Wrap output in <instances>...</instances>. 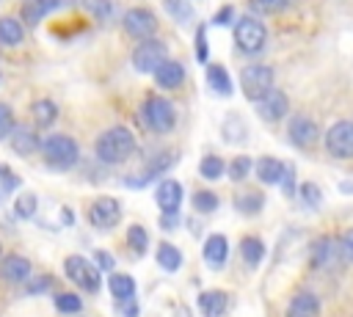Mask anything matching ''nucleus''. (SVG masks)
<instances>
[{"instance_id": "a211bd4d", "label": "nucleus", "mask_w": 353, "mask_h": 317, "mask_svg": "<svg viewBox=\"0 0 353 317\" xmlns=\"http://www.w3.org/2000/svg\"><path fill=\"white\" fill-rule=\"evenodd\" d=\"M199 309L204 317H221L229 309V295L223 289H207L199 295Z\"/></svg>"}, {"instance_id": "09e8293b", "label": "nucleus", "mask_w": 353, "mask_h": 317, "mask_svg": "<svg viewBox=\"0 0 353 317\" xmlns=\"http://www.w3.org/2000/svg\"><path fill=\"white\" fill-rule=\"evenodd\" d=\"M50 287V276H41V281H36V284H30L28 289L30 292H41V289H47Z\"/></svg>"}, {"instance_id": "4c0bfd02", "label": "nucleus", "mask_w": 353, "mask_h": 317, "mask_svg": "<svg viewBox=\"0 0 353 317\" xmlns=\"http://www.w3.org/2000/svg\"><path fill=\"white\" fill-rule=\"evenodd\" d=\"M127 243H130V248H132L135 254H143L146 245H149L146 229H143V226H130V229H127Z\"/></svg>"}, {"instance_id": "3c124183", "label": "nucleus", "mask_w": 353, "mask_h": 317, "mask_svg": "<svg viewBox=\"0 0 353 317\" xmlns=\"http://www.w3.org/2000/svg\"><path fill=\"white\" fill-rule=\"evenodd\" d=\"M339 190L342 193H353V182H339Z\"/></svg>"}, {"instance_id": "423d86ee", "label": "nucleus", "mask_w": 353, "mask_h": 317, "mask_svg": "<svg viewBox=\"0 0 353 317\" xmlns=\"http://www.w3.org/2000/svg\"><path fill=\"white\" fill-rule=\"evenodd\" d=\"M325 149L336 160H350L353 157V121H334L325 132Z\"/></svg>"}, {"instance_id": "8fccbe9b", "label": "nucleus", "mask_w": 353, "mask_h": 317, "mask_svg": "<svg viewBox=\"0 0 353 317\" xmlns=\"http://www.w3.org/2000/svg\"><path fill=\"white\" fill-rule=\"evenodd\" d=\"M176 223H179V215H176V212H174V215H163V226H165V229H174Z\"/></svg>"}, {"instance_id": "c756f323", "label": "nucleus", "mask_w": 353, "mask_h": 317, "mask_svg": "<svg viewBox=\"0 0 353 317\" xmlns=\"http://www.w3.org/2000/svg\"><path fill=\"white\" fill-rule=\"evenodd\" d=\"M223 171H226V163H223L218 154H207V157L199 163V174H201L204 179H221Z\"/></svg>"}, {"instance_id": "bb28decb", "label": "nucleus", "mask_w": 353, "mask_h": 317, "mask_svg": "<svg viewBox=\"0 0 353 317\" xmlns=\"http://www.w3.org/2000/svg\"><path fill=\"white\" fill-rule=\"evenodd\" d=\"M22 39H25L22 25H19L14 17H3V19H0V44L14 47V44H19Z\"/></svg>"}, {"instance_id": "72a5a7b5", "label": "nucleus", "mask_w": 353, "mask_h": 317, "mask_svg": "<svg viewBox=\"0 0 353 317\" xmlns=\"http://www.w3.org/2000/svg\"><path fill=\"white\" fill-rule=\"evenodd\" d=\"M55 309L63 314H77L83 309V300L74 292H61V295H55Z\"/></svg>"}, {"instance_id": "79ce46f5", "label": "nucleus", "mask_w": 353, "mask_h": 317, "mask_svg": "<svg viewBox=\"0 0 353 317\" xmlns=\"http://www.w3.org/2000/svg\"><path fill=\"white\" fill-rule=\"evenodd\" d=\"M281 187H284V196H295V168L287 163V171H284V179H281Z\"/></svg>"}, {"instance_id": "dca6fc26", "label": "nucleus", "mask_w": 353, "mask_h": 317, "mask_svg": "<svg viewBox=\"0 0 353 317\" xmlns=\"http://www.w3.org/2000/svg\"><path fill=\"white\" fill-rule=\"evenodd\" d=\"M312 262L317 265V267H334L339 259H342V243L339 240H331V237H323L317 245H314V251H312Z\"/></svg>"}, {"instance_id": "393cba45", "label": "nucleus", "mask_w": 353, "mask_h": 317, "mask_svg": "<svg viewBox=\"0 0 353 317\" xmlns=\"http://www.w3.org/2000/svg\"><path fill=\"white\" fill-rule=\"evenodd\" d=\"M240 254H243L245 265L256 267V265L262 262V256H265V243H262L259 237H243V240H240Z\"/></svg>"}, {"instance_id": "f704fd0d", "label": "nucleus", "mask_w": 353, "mask_h": 317, "mask_svg": "<svg viewBox=\"0 0 353 317\" xmlns=\"http://www.w3.org/2000/svg\"><path fill=\"white\" fill-rule=\"evenodd\" d=\"M193 207H196V212H215L218 196L212 190H199V193H193Z\"/></svg>"}, {"instance_id": "4be33fe9", "label": "nucleus", "mask_w": 353, "mask_h": 317, "mask_svg": "<svg viewBox=\"0 0 353 317\" xmlns=\"http://www.w3.org/2000/svg\"><path fill=\"white\" fill-rule=\"evenodd\" d=\"M207 85H210L215 94L229 96V94H232V80H229L226 66H221V63H210V66H207Z\"/></svg>"}, {"instance_id": "6e6552de", "label": "nucleus", "mask_w": 353, "mask_h": 317, "mask_svg": "<svg viewBox=\"0 0 353 317\" xmlns=\"http://www.w3.org/2000/svg\"><path fill=\"white\" fill-rule=\"evenodd\" d=\"M163 63H165V44L157 41V39L143 41V44L132 52V66H135L138 72H157Z\"/></svg>"}, {"instance_id": "f3484780", "label": "nucleus", "mask_w": 353, "mask_h": 317, "mask_svg": "<svg viewBox=\"0 0 353 317\" xmlns=\"http://www.w3.org/2000/svg\"><path fill=\"white\" fill-rule=\"evenodd\" d=\"M0 276H3L6 281H11V284L28 281V276H30V262H28L25 256H19V254H11V256H6V259L0 262Z\"/></svg>"}, {"instance_id": "de8ad7c7", "label": "nucleus", "mask_w": 353, "mask_h": 317, "mask_svg": "<svg viewBox=\"0 0 353 317\" xmlns=\"http://www.w3.org/2000/svg\"><path fill=\"white\" fill-rule=\"evenodd\" d=\"M94 256H97V265H99L102 270H113V265H116V262H113V256H110L108 251H97Z\"/></svg>"}, {"instance_id": "f03ea898", "label": "nucleus", "mask_w": 353, "mask_h": 317, "mask_svg": "<svg viewBox=\"0 0 353 317\" xmlns=\"http://www.w3.org/2000/svg\"><path fill=\"white\" fill-rule=\"evenodd\" d=\"M41 152H44V160L55 168V171H66L77 163L80 157V149H77V141L72 135H63V132H55V135H47L44 143H41Z\"/></svg>"}, {"instance_id": "7c9ffc66", "label": "nucleus", "mask_w": 353, "mask_h": 317, "mask_svg": "<svg viewBox=\"0 0 353 317\" xmlns=\"http://www.w3.org/2000/svg\"><path fill=\"white\" fill-rule=\"evenodd\" d=\"M223 138L232 141V143H237V141L245 138V121L237 113H229L226 116V121H223Z\"/></svg>"}, {"instance_id": "f8f14e48", "label": "nucleus", "mask_w": 353, "mask_h": 317, "mask_svg": "<svg viewBox=\"0 0 353 317\" xmlns=\"http://www.w3.org/2000/svg\"><path fill=\"white\" fill-rule=\"evenodd\" d=\"M154 198H157V207L163 209V215H174V212H179V204H182V185L176 179H163L154 187Z\"/></svg>"}, {"instance_id": "c9c22d12", "label": "nucleus", "mask_w": 353, "mask_h": 317, "mask_svg": "<svg viewBox=\"0 0 353 317\" xmlns=\"http://www.w3.org/2000/svg\"><path fill=\"white\" fill-rule=\"evenodd\" d=\"M36 207H39V201H36V196L33 193H22L19 198H17V204H14V212H17V218H33L36 215Z\"/></svg>"}, {"instance_id": "58836bf2", "label": "nucleus", "mask_w": 353, "mask_h": 317, "mask_svg": "<svg viewBox=\"0 0 353 317\" xmlns=\"http://www.w3.org/2000/svg\"><path fill=\"white\" fill-rule=\"evenodd\" d=\"M298 196L303 198V204L306 207H320V201H323V193H320V187L314 185V182H303L301 187H298Z\"/></svg>"}, {"instance_id": "39448f33", "label": "nucleus", "mask_w": 353, "mask_h": 317, "mask_svg": "<svg viewBox=\"0 0 353 317\" xmlns=\"http://www.w3.org/2000/svg\"><path fill=\"white\" fill-rule=\"evenodd\" d=\"M143 121L149 130L154 132H168L176 121V113H174V105L165 99V96H149L143 102Z\"/></svg>"}, {"instance_id": "f257e3e1", "label": "nucleus", "mask_w": 353, "mask_h": 317, "mask_svg": "<svg viewBox=\"0 0 353 317\" xmlns=\"http://www.w3.org/2000/svg\"><path fill=\"white\" fill-rule=\"evenodd\" d=\"M135 152V135L127 127H110L97 138V157L108 165L130 160Z\"/></svg>"}, {"instance_id": "cd10ccee", "label": "nucleus", "mask_w": 353, "mask_h": 317, "mask_svg": "<svg viewBox=\"0 0 353 317\" xmlns=\"http://www.w3.org/2000/svg\"><path fill=\"white\" fill-rule=\"evenodd\" d=\"M30 116H33L36 124L50 127V124L55 121V116H58V108H55V102H50V99H36L33 108H30Z\"/></svg>"}, {"instance_id": "aec40b11", "label": "nucleus", "mask_w": 353, "mask_h": 317, "mask_svg": "<svg viewBox=\"0 0 353 317\" xmlns=\"http://www.w3.org/2000/svg\"><path fill=\"white\" fill-rule=\"evenodd\" d=\"M317 314H320V300L312 292H298L290 300L287 317H317Z\"/></svg>"}, {"instance_id": "5701e85b", "label": "nucleus", "mask_w": 353, "mask_h": 317, "mask_svg": "<svg viewBox=\"0 0 353 317\" xmlns=\"http://www.w3.org/2000/svg\"><path fill=\"white\" fill-rule=\"evenodd\" d=\"M41 146V141H39V135L33 132V130H28V127H17L14 130V135H11V149L17 152V154H30V152H36Z\"/></svg>"}, {"instance_id": "9d476101", "label": "nucleus", "mask_w": 353, "mask_h": 317, "mask_svg": "<svg viewBox=\"0 0 353 317\" xmlns=\"http://www.w3.org/2000/svg\"><path fill=\"white\" fill-rule=\"evenodd\" d=\"M124 30H127L132 39L149 41V36H154V30H157V19H154V14L146 11V8H130V11L124 14Z\"/></svg>"}, {"instance_id": "c03bdc74", "label": "nucleus", "mask_w": 353, "mask_h": 317, "mask_svg": "<svg viewBox=\"0 0 353 317\" xmlns=\"http://www.w3.org/2000/svg\"><path fill=\"white\" fill-rule=\"evenodd\" d=\"M196 55H199V61H207V39H204V28H199V33H196Z\"/></svg>"}, {"instance_id": "9b49d317", "label": "nucleus", "mask_w": 353, "mask_h": 317, "mask_svg": "<svg viewBox=\"0 0 353 317\" xmlns=\"http://www.w3.org/2000/svg\"><path fill=\"white\" fill-rule=\"evenodd\" d=\"M317 135H320V130H317L314 119H309V116H292L287 124V138L301 149H309L317 141Z\"/></svg>"}, {"instance_id": "5fc2aeb1", "label": "nucleus", "mask_w": 353, "mask_h": 317, "mask_svg": "<svg viewBox=\"0 0 353 317\" xmlns=\"http://www.w3.org/2000/svg\"><path fill=\"white\" fill-rule=\"evenodd\" d=\"M176 314H179V317H190V311H188L185 306H179V309H176Z\"/></svg>"}, {"instance_id": "c85d7f7f", "label": "nucleus", "mask_w": 353, "mask_h": 317, "mask_svg": "<svg viewBox=\"0 0 353 317\" xmlns=\"http://www.w3.org/2000/svg\"><path fill=\"white\" fill-rule=\"evenodd\" d=\"M262 204H265L262 193H254V190H243V193L234 198V207H237L240 212H245V215H256V212L262 209Z\"/></svg>"}, {"instance_id": "ea45409f", "label": "nucleus", "mask_w": 353, "mask_h": 317, "mask_svg": "<svg viewBox=\"0 0 353 317\" xmlns=\"http://www.w3.org/2000/svg\"><path fill=\"white\" fill-rule=\"evenodd\" d=\"M248 6L254 11H265V14H273V11H281L290 6V0H248Z\"/></svg>"}, {"instance_id": "37998d69", "label": "nucleus", "mask_w": 353, "mask_h": 317, "mask_svg": "<svg viewBox=\"0 0 353 317\" xmlns=\"http://www.w3.org/2000/svg\"><path fill=\"white\" fill-rule=\"evenodd\" d=\"M119 311H121V317H138V303L132 298L119 300Z\"/></svg>"}, {"instance_id": "a18cd8bd", "label": "nucleus", "mask_w": 353, "mask_h": 317, "mask_svg": "<svg viewBox=\"0 0 353 317\" xmlns=\"http://www.w3.org/2000/svg\"><path fill=\"white\" fill-rule=\"evenodd\" d=\"M339 243H342V256H345L347 262H353V229H350Z\"/></svg>"}, {"instance_id": "e433bc0d", "label": "nucleus", "mask_w": 353, "mask_h": 317, "mask_svg": "<svg viewBox=\"0 0 353 317\" xmlns=\"http://www.w3.org/2000/svg\"><path fill=\"white\" fill-rule=\"evenodd\" d=\"M163 6H165V11H168L176 22H188L190 14H193V8H190L188 0H163Z\"/></svg>"}, {"instance_id": "412c9836", "label": "nucleus", "mask_w": 353, "mask_h": 317, "mask_svg": "<svg viewBox=\"0 0 353 317\" xmlns=\"http://www.w3.org/2000/svg\"><path fill=\"white\" fill-rule=\"evenodd\" d=\"M182 80H185V69H182V63H176V61H165V63L154 72V83H157L160 88H176V85H182Z\"/></svg>"}, {"instance_id": "b1692460", "label": "nucleus", "mask_w": 353, "mask_h": 317, "mask_svg": "<svg viewBox=\"0 0 353 317\" xmlns=\"http://www.w3.org/2000/svg\"><path fill=\"white\" fill-rule=\"evenodd\" d=\"M108 287H110V292H113L116 300H127V298L135 295V281L127 273H110Z\"/></svg>"}, {"instance_id": "1a4fd4ad", "label": "nucleus", "mask_w": 353, "mask_h": 317, "mask_svg": "<svg viewBox=\"0 0 353 317\" xmlns=\"http://www.w3.org/2000/svg\"><path fill=\"white\" fill-rule=\"evenodd\" d=\"M88 221L99 229H113L121 221V204L110 196H99L88 209Z\"/></svg>"}, {"instance_id": "ddd939ff", "label": "nucleus", "mask_w": 353, "mask_h": 317, "mask_svg": "<svg viewBox=\"0 0 353 317\" xmlns=\"http://www.w3.org/2000/svg\"><path fill=\"white\" fill-rule=\"evenodd\" d=\"M287 110H290V99H287L284 91H276V88H273L265 99L256 102V113H259L265 121H279V119L287 116Z\"/></svg>"}, {"instance_id": "a878e982", "label": "nucleus", "mask_w": 353, "mask_h": 317, "mask_svg": "<svg viewBox=\"0 0 353 317\" xmlns=\"http://www.w3.org/2000/svg\"><path fill=\"white\" fill-rule=\"evenodd\" d=\"M157 265L163 270H179L182 267V251L171 243H160L157 245Z\"/></svg>"}, {"instance_id": "49530a36", "label": "nucleus", "mask_w": 353, "mask_h": 317, "mask_svg": "<svg viewBox=\"0 0 353 317\" xmlns=\"http://www.w3.org/2000/svg\"><path fill=\"white\" fill-rule=\"evenodd\" d=\"M232 14H234V8L232 6H223V8H218V14H215V25H226V22H232Z\"/></svg>"}, {"instance_id": "6ab92c4d", "label": "nucleus", "mask_w": 353, "mask_h": 317, "mask_svg": "<svg viewBox=\"0 0 353 317\" xmlns=\"http://www.w3.org/2000/svg\"><path fill=\"white\" fill-rule=\"evenodd\" d=\"M58 6H61V0H22V19H25V25L36 28Z\"/></svg>"}, {"instance_id": "473e14b6", "label": "nucleus", "mask_w": 353, "mask_h": 317, "mask_svg": "<svg viewBox=\"0 0 353 317\" xmlns=\"http://www.w3.org/2000/svg\"><path fill=\"white\" fill-rule=\"evenodd\" d=\"M251 168H254V160H251L248 154H237V157L229 163V176H232L234 182H240V179H245V176L251 174Z\"/></svg>"}, {"instance_id": "2f4dec72", "label": "nucleus", "mask_w": 353, "mask_h": 317, "mask_svg": "<svg viewBox=\"0 0 353 317\" xmlns=\"http://www.w3.org/2000/svg\"><path fill=\"white\" fill-rule=\"evenodd\" d=\"M83 8H85L94 19H99V22H105V19L113 17V3H110V0H83Z\"/></svg>"}, {"instance_id": "4468645a", "label": "nucleus", "mask_w": 353, "mask_h": 317, "mask_svg": "<svg viewBox=\"0 0 353 317\" xmlns=\"http://www.w3.org/2000/svg\"><path fill=\"white\" fill-rule=\"evenodd\" d=\"M254 171H256V176H259V182H265V185H281L284 171H287V163H281V160L265 154V157H259V160L254 163Z\"/></svg>"}, {"instance_id": "7ed1b4c3", "label": "nucleus", "mask_w": 353, "mask_h": 317, "mask_svg": "<svg viewBox=\"0 0 353 317\" xmlns=\"http://www.w3.org/2000/svg\"><path fill=\"white\" fill-rule=\"evenodd\" d=\"M240 88L245 94V99L259 102L273 91V69L265 63H251L240 72Z\"/></svg>"}, {"instance_id": "2eb2a0df", "label": "nucleus", "mask_w": 353, "mask_h": 317, "mask_svg": "<svg viewBox=\"0 0 353 317\" xmlns=\"http://www.w3.org/2000/svg\"><path fill=\"white\" fill-rule=\"evenodd\" d=\"M226 256H229V243L223 234H210L207 243H204V262L212 267V270H221L226 265Z\"/></svg>"}, {"instance_id": "864d4df0", "label": "nucleus", "mask_w": 353, "mask_h": 317, "mask_svg": "<svg viewBox=\"0 0 353 317\" xmlns=\"http://www.w3.org/2000/svg\"><path fill=\"white\" fill-rule=\"evenodd\" d=\"M0 176H3V179L11 176V174H8V165H3V163H0Z\"/></svg>"}, {"instance_id": "0eeeda50", "label": "nucleus", "mask_w": 353, "mask_h": 317, "mask_svg": "<svg viewBox=\"0 0 353 317\" xmlns=\"http://www.w3.org/2000/svg\"><path fill=\"white\" fill-rule=\"evenodd\" d=\"M63 270H66V278H72L80 289H85V292H97L99 289V273H97V267L88 259H83V256H66Z\"/></svg>"}, {"instance_id": "20e7f679", "label": "nucleus", "mask_w": 353, "mask_h": 317, "mask_svg": "<svg viewBox=\"0 0 353 317\" xmlns=\"http://www.w3.org/2000/svg\"><path fill=\"white\" fill-rule=\"evenodd\" d=\"M265 41H268V30L256 17H243L234 25V44L243 52H259L265 47Z\"/></svg>"}, {"instance_id": "603ef678", "label": "nucleus", "mask_w": 353, "mask_h": 317, "mask_svg": "<svg viewBox=\"0 0 353 317\" xmlns=\"http://www.w3.org/2000/svg\"><path fill=\"white\" fill-rule=\"evenodd\" d=\"M63 223H72V209H63Z\"/></svg>"}, {"instance_id": "a19ab883", "label": "nucleus", "mask_w": 353, "mask_h": 317, "mask_svg": "<svg viewBox=\"0 0 353 317\" xmlns=\"http://www.w3.org/2000/svg\"><path fill=\"white\" fill-rule=\"evenodd\" d=\"M11 132H14V113H11L8 105L0 102V141H3L6 135H11Z\"/></svg>"}]
</instances>
